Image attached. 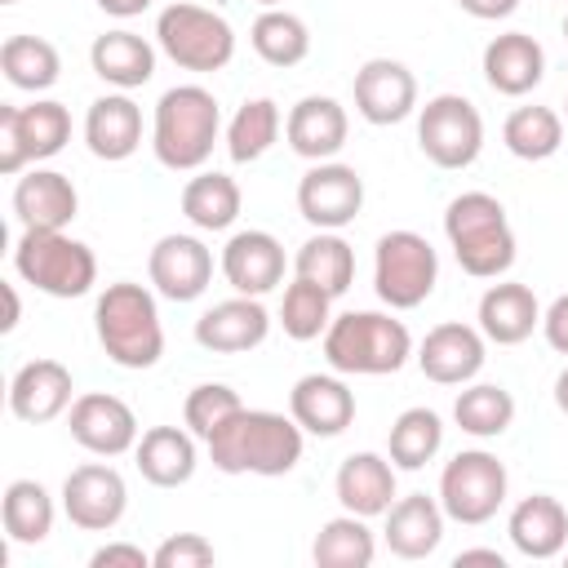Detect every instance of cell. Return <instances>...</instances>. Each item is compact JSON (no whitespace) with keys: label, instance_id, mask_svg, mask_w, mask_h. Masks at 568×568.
Returning a JSON list of instances; mask_svg holds the SVG:
<instances>
[{"label":"cell","instance_id":"cell-1","mask_svg":"<svg viewBox=\"0 0 568 568\" xmlns=\"http://www.w3.org/2000/svg\"><path fill=\"white\" fill-rule=\"evenodd\" d=\"M306 430L293 422V413H271V408H240L235 417H226L209 439V462L222 475H288L302 462V439Z\"/></svg>","mask_w":568,"mask_h":568},{"label":"cell","instance_id":"cell-2","mask_svg":"<svg viewBox=\"0 0 568 568\" xmlns=\"http://www.w3.org/2000/svg\"><path fill=\"white\" fill-rule=\"evenodd\" d=\"M217 133H222V111L204 84H173L160 93L151 115V151L164 169L173 173L204 169Z\"/></svg>","mask_w":568,"mask_h":568},{"label":"cell","instance_id":"cell-3","mask_svg":"<svg viewBox=\"0 0 568 568\" xmlns=\"http://www.w3.org/2000/svg\"><path fill=\"white\" fill-rule=\"evenodd\" d=\"M444 235L457 266L475 280H501L515 266V231L497 195L462 191L444 209Z\"/></svg>","mask_w":568,"mask_h":568},{"label":"cell","instance_id":"cell-4","mask_svg":"<svg viewBox=\"0 0 568 568\" xmlns=\"http://www.w3.org/2000/svg\"><path fill=\"white\" fill-rule=\"evenodd\" d=\"M93 328L106 359L120 368H151L164 355V324L155 311V293L133 280L102 288L93 306Z\"/></svg>","mask_w":568,"mask_h":568},{"label":"cell","instance_id":"cell-5","mask_svg":"<svg viewBox=\"0 0 568 568\" xmlns=\"http://www.w3.org/2000/svg\"><path fill=\"white\" fill-rule=\"evenodd\" d=\"M413 355V333L404 320L382 315V311H346L333 315L324 333V359L342 377H382L399 373Z\"/></svg>","mask_w":568,"mask_h":568},{"label":"cell","instance_id":"cell-6","mask_svg":"<svg viewBox=\"0 0 568 568\" xmlns=\"http://www.w3.org/2000/svg\"><path fill=\"white\" fill-rule=\"evenodd\" d=\"M13 271L49 297H84L98 284V257L67 231H22L13 244Z\"/></svg>","mask_w":568,"mask_h":568},{"label":"cell","instance_id":"cell-7","mask_svg":"<svg viewBox=\"0 0 568 568\" xmlns=\"http://www.w3.org/2000/svg\"><path fill=\"white\" fill-rule=\"evenodd\" d=\"M155 44L164 49L169 62L182 71H222L235 58V31L222 13L204 4H169L155 18Z\"/></svg>","mask_w":568,"mask_h":568},{"label":"cell","instance_id":"cell-8","mask_svg":"<svg viewBox=\"0 0 568 568\" xmlns=\"http://www.w3.org/2000/svg\"><path fill=\"white\" fill-rule=\"evenodd\" d=\"M439 284V257L417 231H386L373 248V288L390 311L422 306Z\"/></svg>","mask_w":568,"mask_h":568},{"label":"cell","instance_id":"cell-9","mask_svg":"<svg viewBox=\"0 0 568 568\" xmlns=\"http://www.w3.org/2000/svg\"><path fill=\"white\" fill-rule=\"evenodd\" d=\"M417 146L435 169H470L484 151V115L462 93H435L417 111Z\"/></svg>","mask_w":568,"mask_h":568},{"label":"cell","instance_id":"cell-10","mask_svg":"<svg viewBox=\"0 0 568 568\" xmlns=\"http://www.w3.org/2000/svg\"><path fill=\"white\" fill-rule=\"evenodd\" d=\"M506 488H510L506 466L488 448H466L439 475V506H444V515L453 524L479 528L501 510Z\"/></svg>","mask_w":568,"mask_h":568},{"label":"cell","instance_id":"cell-11","mask_svg":"<svg viewBox=\"0 0 568 568\" xmlns=\"http://www.w3.org/2000/svg\"><path fill=\"white\" fill-rule=\"evenodd\" d=\"M71 142V111L53 98L31 106H0V173L18 178L31 160H53Z\"/></svg>","mask_w":568,"mask_h":568},{"label":"cell","instance_id":"cell-12","mask_svg":"<svg viewBox=\"0 0 568 568\" xmlns=\"http://www.w3.org/2000/svg\"><path fill=\"white\" fill-rule=\"evenodd\" d=\"M364 209V178L351 164L337 160H320L302 173L297 182V213L315 226V231H342L359 217Z\"/></svg>","mask_w":568,"mask_h":568},{"label":"cell","instance_id":"cell-13","mask_svg":"<svg viewBox=\"0 0 568 568\" xmlns=\"http://www.w3.org/2000/svg\"><path fill=\"white\" fill-rule=\"evenodd\" d=\"M62 510L84 532H111L129 510L124 475L106 462H84L62 479Z\"/></svg>","mask_w":568,"mask_h":568},{"label":"cell","instance_id":"cell-14","mask_svg":"<svg viewBox=\"0 0 568 568\" xmlns=\"http://www.w3.org/2000/svg\"><path fill=\"white\" fill-rule=\"evenodd\" d=\"M67 426H71V439L93 457H120V453L138 448V439H142L133 408L106 390L75 395V404L67 408Z\"/></svg>","mask_w":568,"mask_h":568},{"label":"cell","instance_id":"cell-15","mask_svg":"<svg viewBox=\"0 0 568 568\" xmlns=\"http://www.w3.org/2000/svg\"><path fill=\"white\" fill-rule=\"evenodd\" d=\"M146 275L155 284L160 297L169 302H195L209 284H213V253L200 235H160L151 257H146Z\"/></svg>","mask_w":568,"mask_h":568},{"label":"cell","instance_id":"cell-16","mask_svg":"<svg viewBox=\"0 0 568 568\" xmlns=\"http://www.w3.org/2000/svg\"><path fill=\"white\" fill-rule=\"evenodd\" d=\"M484 346H488V337L479 333V328H470V324H462V320H448V324H435L426 337H422V346H417V368L426 373V382H435V386H466V382H475L479 377V368H484Z\"/></svg>","mask_w":568,"mask_h":568},{"label":"cell","instance_id":"cell-17","mask_svg":"<svg viewBox=\"0 0 568 568\" xmlns=\"http://www.w3.org/2000/svg\"><path fill=\"white\" fill-rule=\"evenodd\" d=\"M355 111L386 129L417 111V75L399 58H368L355 71Z\"/></svg>","mask_w":568,"mask_h":568},{"label":"cell","instance_id":"cell-18","mask_svg":"<svg viewBox=\"0 0 568 568\" xmlns=\"http://www.w3.org/2000/svg\"><path fill=\"white\" fill-rule=\"evenodd\" d=\"M75 404L71 368L58 359H27L9 382V413L27 426H44Z\"/></svg>","mask_w":568,"mask_h":568},{"label":"cell","instance_id":"cell-19","mask_svg":"<svg viewBox=\"0 0 568 568\" xmlns=\"http://www.w3.org/2000/svg\"><path fill=\"white\" fill-rule=\"evenodd\" d=\"M271 333V315L262 306V297H226L217 306H209L200 320H195V342L213 355H244V351H257Z\"/></svg>","mask_w":568,"mask_h":568},{"label":"cell","instance_id":"cell-20","mask_svg":"<svg viewBox=\"0 0 568 568\" xmlns=\"http://www.w3.org/2000/svg\"><path fill=\"white\" fill-rule=\"evenodd\" d=\"M288 413L306 435L333 439L355 422V390L342 382V373H306L288 390Z\"/></svg>","mask_w":568,"mask_h":568},{"label":"cell","instance_id":"cell-21","mask_svg":"<svg viewBox=\"0 0 568 568\" xmlns=\"http://www.w3.org/2000/svg\"><path fill=\"white\" fill-rule=\"evenodd\" d=\"M226 284L244 297H266L284 280V244L271 231H235L217 257Z\"/></svg>","mask_w":568,"mask_h":568},{"label":"cell","instance_id":"cell-22","mask_svg":"<svg viewBox=\"0 0 568 568\" xmlns=\"http://www.w3.org/2000/svg\"><path fill=\"white\" fill-rule=\"evenodd\" d=\"M346 133H351L346 106L328 93H311V98L293 102V111L284 115V138H288L293 155H302L311 164L333 160L346 146Z\"/></svg>","mask_w":568,"mask_h":568},{"label":"cell","instance_id":"cell-23","mask_svg":"<svg viewBox=\"0 0 568 568\" xmlns=\"http://www.w3.org/2000/svg\"><path fill=\"white\" fill-rule=\"evenodd\" d=\"M13 213L22 231H67L80 213V195L67 173L58 169H31L13 186Z\"/></svg>","mask_w":568,"mask_h":568},{"label":"cell","instance_id":"cell-24","mask_svg":"<svg viewBox=\"0 0 568 568\" xmlns=\"http://www.w3.org/2000/svg\"><path fill=\"white\" fill-rule=\"evenodd\" d=\"M541 75H546V49L528 31H506V36L488 40V49H484L488 89H497L501 98H524L541 84Z\"/></svg>","mask_w":568,"mask_h":568},{"label":"cell","instance_id":"cell-25","mask_svg":"<svg viewBox=\"0 0 568 568\" xmlns=\"http://www.w3.org/2000/svg\"><path fill=\"white\" fill-rule=\"evenodd\" d=\"M444 519H448V515H444L439 497L408 493V497H395V501H390L382 537H386L390 555H399V559H426V555H435L439 541H444Z\"/></svg>","mask_w":568,"mask_h":568},{"label":"cell","instance_id":"cell-26","mask_svg":"<svg viewBox=\"0 0 568 568\" xmlns=\"http://www.w3.org/2000/svg\"><path fill=\"white\" fill-rule=\"evenodd\" d=\"M84 142L98 160L120 164L142 146V106L129 93H102L84 115Z\"/></svg>","mask_w":568,"mask_h":568},{"label":"cell","instance_id":"cell-27","mask_svg":"<svg viewBox=\"0 0 568 568\" xmlns=\"http://www.w3.org/2000/svg\"><path fill=\"white\" fill-rule=\"evenodd\" d=\"M333 493L351 515H386L395 501V462L382 453H351L333 475Z\"/></svg>","mask_w":568,"mask_h":568},{"label":"cell","instance_id":"cell-28","mask_svg":"<svg viewBox=\"0 0 568 568\" xmlns=\"http://www.w3.org/2000/svg\"><path fill=\"white\" fill-rule=\"evenodd\" d=\"M506 532L524 559H555L568 550V510L550 493H532V497L515 501Z\"/></svg>","mask_w":568,"mask_h":568},{"label":"cell","instance_id":"cell-29","mask_svg":"<svg viewBox=\"0 0 568 568\" xmlns=\"http://www.w3.org/2000/svg\"><path fill=\"white\" fill-rule=\"evenodd\" d=\"M479 333L497 346H519L532 337V328L541 324V306L532 297L528 284H515V280H501L493 284L484 297H479Z\"/></svg>","mask_w":568,"mask_h":568},{"label":"cell","instance_id":"cell-30","mask_svg":"<svg viewBox=\"0 0 568 568\" xmlns=\"http://www.w3.org/2000/svg\"><path fill=\"white\" fill-rule=\"evenodd\" d=\"M133 462H138V470H142L146 484H155V488H182L195 475L200 453H195L191 430H182V426H151V430H142V439L133 448Z\"/></svg>","mask_w":568,"mask_h":568},{"label":"cell","instance_id":"cell-31","mask_svg":"<svg viewBox=\"0 0 568 568\" xmlns=\"http://www.w3.org/2000/svg\"><path fill=\"white\" fill-rule=\"evenodd\" d=\"M89 67L98 80H106L111 89L129 93V89H142L151 75H155V49L151 40H142L138 31H106L89 44Z\"/></svg>","mask_w":568,"mask_h":568},{"label":"cell","instance_id":"cell-32","mask_svg":"<svg viewBox=\"0 0 568 568\" xmlns=\"http://www.w3.org/2000/svg\"><path fill=\"white\" fill-rule=\"evenodd\" d=\"M311 559L320 568H368L377 559V537L364 515L342 510L328 524H320V532L311 541Z\"/></svg>","mask_w":568,"mask_h":568},{"label":"cell","instance_id":"cell-33","mask_svg":"<svg viewBox=\"0 0 568 568\" xmlns=\"http://www.w3.org/2000/svg\"><path fill=\"white\" fill-rule=\"evenodd\" d=\"M240 186L231 173H195L186 186H182V213L195 231H231L235 217H240Z\"/></svg>","mask_w":568,"mask_h":568},{"label":"cell","instance_id":"cell-34","mask_svg":"<svg viewBox=\"0 0 568 568\" xmlns=\"http://www.w3.org/2000/svg\"><path fill=\"white\" fill-rule=\"evenodd\" d=\"M53 497L40 479H13L0 501V519L13 546H40L53 532Z\"/></svg>","mask_w":568,"mask_h":568},{"label":"cell","instance_id":"cell-35","mask_svg":"<svg viewBox=\"0 0 568 568\" xmlns=\"http://www.w3.org/2000/svg\"><path fill=\"white\" fill-rule=\"evenodd\" d=\"M293 275H297V280H311V284H320V288H328L333 297H342V293L351 288V280H355V248H351L337 231H320V235H311V240L297 248Z\"/></svg>","mask_w":568,"mask_h":568},{"label":"cell","instance_id":"cell-36","mask_svg":"<svg viewBox=\"0 0 568 568\" xmlns=\"http://www.w3.org/2000/svg\"><path fill=\"white\" fill-rule=\"evenodd\" d=\"M0 71L13 89H27V93H44L58 84L62 75V58L58 49L44 40V36H9L0 44Z\"/></svg>","mask_w":568,"mask_h":568},{"label":"cell","instance_id":"cell-37","mask_svg":"<svg viewBox=\"0 0 568 568\" xmlns=\"http://www.w3.org/2000/svg\"><path fill=\"white\" fill-rule=\"evenodd\" d=\"M501 142L519 160H550L564 146V115L555 106H515L501 124Z\"/></svg>","mask_w":568,"mask_h":568},{"label":"cell","instance_id":"cell-38","mask_svg":"<svg viewBox=\"0 0 568 568\" xmlns=\"http://www.w3.org/2000/svg\"><path fill=\"white\" fill-rule=\"evenodd\" d=\"M453 422L475 439H497L515 422V395L497 382H475L453 399Z\"/></svg>","mask_w":568,"mask_h":568},{"label":"cell","instance_id":"cell-39","mask_svg":"<svg viewBox=\"0 0 568 568\" xmlns=\"http://www.w3.org/2000/svg\"><path fill=\"white\" fill-rule=\"evenodd\" d=\"M444 448V422L435 408H404L386 435V453L395 470H422Z\"/></svg>","mask_w":568,"mask_h":568},{"label":"cell","instance_id":"cell-40","mask_svg":"<svg viewBox=\"0 0 568 568\" xmlns=\"http://www.w3.org/2000/svg\"><path fill=\"white\" fill-rule=\"evenodd\" d=\"M280 129H284L280 106H275L271 98H248V102L231 115V124H226V155H231L235 164H253V160H262V155L275 146Z\"/></svg>","mask_w":568,"mask_h":568},{"label":"cell","instance_id":"cell-41","mask_svg":"<svg viewBox=\"0 0 568 568\" xmlns=\"http://www.w3.org/2000/svg\"><path fill=\"white\" fill-rule=\"evenodd\" d=\"M248 40H253V53L266 67H297L311 53V31L288 9H262L253 31H248Z\"/></svg>","mask_w":568,"mask_h":568},{"label":"cell","instance_id":"cell-42","mask_svg":"<svg viewBox=\"0 0 568 568\" xmlns=\"http://www.w3.org/2000/svg\"><path fill=\"white\" fill-rule=\"evenodd\" d=\"M333 324V293L311 284V280H293L284 288V302H280V328L284 337L293 342H315L324 337Z\"/></svg>","mask_w":568,"mask_h":568},{"label":"cell","instance_id":"cell-43","mask_svg":"<svg viewBox=\"0 0 568 568\" xmlns=\"http://www.w3.org/2000/svg\"><path fill=\"white\" fill-rule=\"evenodd\" d=\"M244 404H240V395L226 386V382H200L191 395H186V404H182V422H186V430L191 435H200V439H209L226 417H235Z\"/></svg>","mask_w":568,"mask_h":568},{"label":"cell","instance_id":"cell-44","mask_svg":"<svg viewBox=\"0 0 568 568\" xmlns=\"http://www.w3.org/2000/svg\"><path fill=\"white\" fill-rule=\"evenodd\" d=\"M217 564V550L200 532H173L151 550V568H209Z\"/></svg>","mask_w":568,"mask_h":568},{"label":"cell","instance_id":"cell-45","mask_svg":"<svg viewBox=\"0 0 568 568\" xmlns=\"http://www.w3.org/2000/svg\"><path fill=\"white\" fill-rule=\"evenodd\" d=\"M89 564L93 568H146L151 555L142 546H133V541H106V546H98L89 555Z\"/></svg>","mask_w":568,"mask_h":568},{"label":"cell","instance_id":"cell-46","mask_svg":"<svg viewBox=\"0 0 568 568\" xmlns=\"http://www.w3.org/2000/svg\"><path fill=\"white\" fill-rule=\"evenodd\" d=\"M541 333H546L550 351L568 355V293H559V297L541 311Z\"/></svg>","mask_w":568,"mask_h":568},{"label":"cell","instance_id":"cell-47","mask_svg":"<svg viewBox=\"0 0 568 568\" xmlns=\"http://www.w3.org/2000/svg\"><path fill=\"white\" fill-rule=\"evenodd\" d=\"M457 4L479 22H497V18H510L519 9V0H457Z\"/></svg>","mask_w":568,"mask_h":568},{"label":"cell","instance_id":"cell-48","mask_svg":"<svg viewBox=\"0 0 568 568\" xmlns=\"http://www.w3.org/2000/svg\"><path fill=\"white\" fill-rule=\"evenodd\" d=\"M155 0H98V9L102 13H111V18H138V13H146Z\"/></svg>","mask_w":568,"mask_h":568},{"label":"cell","instance_id":"cell-49","mask_svg":"<svg viewBox=\"0 0 568 568\" xmlns=\"http://www.w3.org/2000/svg\"><path fill=\"white\" fill-rule=\"evenodd\" d=\"M457 568H466V564H488V568H506V559H501V550H484V546H475V550H457V559H453Z\"/></svg>","mask_w":568,"mask_h":568},{"label":"cell","instance_id":"cell-50","mask_svg":"<svg viewBox=\"0 0 568 568\" xmlns=\"http://www.w3.org/2000/svg\"><path fill=\"white\" fill-rule=\"evenodd\" d=\"M18 315H22V306H18V288L4 284V320H0V328L13 333V328H18Z\"/></svg>","mask_w":568,"mask_h":568},{"label":"cell","instance_id":"cell-51","mask_svg":"<svg viewBox=\"0 0 568 568\" xmlns=\"http://www.w3.org/2000/svg\"><path fill=\"white\" fill-rule=\"evenodd\" d=\"M555 404H559V413L568 417V368L555 377Z\"/></svg>","mask_w":568,"mask_h":568},{"label":"cell","instance_id":"cell-52","mask_svg":"<svg viewBox=\"0 0 568 568\" xmlns=\"http://www.w3.org/2000/svg\"><path fill=\"white\" fill-rule=\"evenodd\" d=\"M257 4H266V9H280V0H257Z\"/></svg>","mask_w":568,"mask_h":568},{"label":"cell","instance_id":"cell-53","mask_svg":"<svg viewBox=\"0 0 568 568\" xmlns=\"http://www.w3.org/2000/svg\"><path fill=\"white\" fill-rule=\"evenodd\" d=\"M564 40H568V13H564Z\"/></svg>","mask_w":568,"mask_h":568},{"label":"cell","instance_id":"cell-54","mask_svg":"<svg viewBox=\"0 0 568 568\" xmlns=\"http://www.w3.org/2000/svg\"><path fill=\"white\" fill-rule=\"evenodd\" d=\"M0 4H18V0H0Z\"/></svg>","mask_w":568,"mask_h":568},{"label":"cell","instance_id":"cell-55","mask_svg":"<svg viewBox=\"0 0 568 568\" xmlns=\"http://www.w3.org/2000/svg\"><path fill=\"white\" fill-rule=\"evenodd\" d=\"M564 111H568V98H564Z\"/></svg>","mask_w":568,"mask_h":568}]
</instances>
